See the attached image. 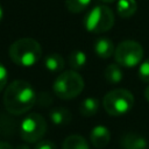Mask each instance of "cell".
Listing matches in <instances>:
<instances>
[{
  "label": "cell",
  "instance_id": "cell-10",
  "mask_svg": "<svg viewBox=\"0 0 149 149\" xmlns=\"http://www.w3.org/2000/svg\"><path fill=\"white\" fill-rule=\"evenodd\" d=\"M115 47L111 38L101 37L98 38L94 43V52L100 58H109L112 55H114Z\"/></svg>",
  "mask_w": 149,
  "mask_h": 149
},
{
  "label": "cell",
  "instance_id": "cell-8",
  "mask_svg": "<svg viewBox=\"0 0 149 149\" xmlns=\"http://www.w3.org/2000/svg\"><path fill=\"white\" fill-rule=\"evenodd\" d=\"M90 140H91V143H92L95 148H98V149L105 148V147L109 143V140H111L109 129L106 128V127L102 126V125L95 126V127L91 130Z\"/></svg>",
  "mask_w": 149,
  "mask_h": 149
},
{
  "label": "cell",
  "instance_id": "cell-27",
  "mask_svg": "<svg viewBox=\"0 0 149 149\" xmlns=\"http://www.w3.org/2000/svg\"><path fill=\"white\" fill-rule=\"evenodd\" d=\"M102 2H106V3H112V2H114L115 0H101Z\"/></svg>",
  "mask_w": 149,
  "mask_h": 149
},
{
  "label": "cell",
  "instance_id": "cell-22",
  "mask_svg": "<svg viewBox=\"0 0 149 149\" xmlns=\"http://www.w3.org/2000/svg\"><path fill=\"white\" fill-rule=\"evenodd\" d=\"M36 100H37V104H38L40 106H49V105L52 102V99H51V98L48 95V93H45V92L41 93L38 98L36 97Z\"/></svg>",
  "mask_w": 149,
  "mask_h": 149
},
{
  "label": "cell",
  "instance_id": "cell-25",
  "mask_svg": "<svg viewBox=\"0 0 149 149\" xmlns=\"http://www.w3.org/2000/svg\"><path fill=\"white\" fill-rule=\"evenodd\" d=\"M144 98L147 99V101H149V86L144 90Z\"/></svg>",
  "mask_w": 149,
  "mask_h": 149
},
{
  "label": "cell",
  "instance_id": "cell-17",
  "mask_svg": "<svg viewBox=\"0 0 149 149\" xmlns=\"http://www.w3.org/2000/svg\"><path fill=\"white\" fill-rule=\"evenodd\" d=\"M69 64L72 70H80L86 64V54L81 50H73L69 55Z\"/></svg>",
  "mask_w": 149,
  "mask_h": 149
},
{
  "label": "cell",
  "instance_id": "cell-19",
  "mask_svg": "<svg viewBox=\"0 0 149 149\" xmlns=\"http://www.w3.org/2000/svg\"><path fill=\"white\" fill-rule=\"evenodd\" d=\"M139 78L144 83H149V58L141 63L139 68Z\"/></svg>",
  "mask_w": 149,
  "mask_h": 149
},
{
  "label": "cell",
  "instance_id": "cell-16",
  "mask_svg": "<svg viewBox=\"0 0 149 149\" xmlns=\"http://www.w3.org/2000/svg\"><path fill=\"white\" fill-rule=\"evenodd\" d=\"M105 78L111 84L120 83L123 78V73H122V70H121L120 65L118 63L116 64H109L105 69Z\"/></svg>",
  "mask_w": 149,
  "mask_h": 149
},
{
  "label": "cell",
  "instance_id": "cell-3",
  "mask_svg": "<svg viewBox=\"0 0 149 149\" xmlns=\"http://www.w3.org/2000/svg\"><path fill=\"white\" fill-rule=\"evenodd\" d=\"M52 90L54 93L63 100L74 99L84 90V79L74 70L63 71L55 79Z\"/></svg>",
  "mask_w": 149,
  "mask_h": 149
},
{
  "label": "cell",
  "instance_id": "cell-11",
  "mask_svg": "<svg viewBox=\"0 0 149 149\" xmlns=\"http://www.w3.org/2000/svg\"><path fill=\"white\" fill-rule=\"evenodd\" d=\"M49 116H50V120L52 121V123L56 125V126H65L72 119L71 112L65 107H55V108H52L49 113Z\"/></svg>",
  "mask_w": 149,
  "mask_h": 149
},
{
  "label": "cell",
  "instance_id": "cell-26",
  "mask_svg": "<svg viewBox=\"0 0 149 149\" xmlns=\"http://www.w3.org/2000/svg\"><path fill=\"white\" fill-rule=\"evenodd\" d=\"M2 19H3V8H2V6L0 5V22L2 21Z\"/></svg>",
  "mask_w": 149,
  "mask_h": 149
},
{
  "label": "cell",
  "instance_id": "cell-12",
  "mask_svg": "<svg viewBox=\"0 0 149 149\" xmlns=\"http://www.w3.org/2000/svg\"><path fill=\"white\" fill-rule=\"evenodd\" d=\"M98 111H99V100L94 97L85 98L79 105V113L85 118L93 116Z\"/></svg>",
  "mask_w": 149,
  "mask_h": 149
},
{
  "label": "cell",
  "instance_id": "cell-4",
  "mask_svg": "<svg viewBox=\"0 0 149 149\" xmlns=\"http://www.w3.org/2000/svg\"><path fill=\"white\" fill-rule=\"evenodd\" d=\"M102 105L111 116H122L133 108L134 97L126 88L112 90L104 97Z\"/></svg>",
  "mask_w": 149,
  "mask_h": 149
},
{
  "label": "cell",
  "instance_id": "cell-6",
  "mask_svg": "<svg viewBox=\"0 0 149 149\" xmlns=\"http://www.w3.org/2000/svg\"><path fill=\"white\" fill-rule=\"evenodd\" d=\"M47 121L38 113H30L23 118L20 125L21 139L27 143L38 142L47 132Z\"/></svg>",
  "mask_w": 149,
  "mask_h": 149
},
{
  "label": "cell",
  "instance_id": "cell-15",
  "mask_svg": "<svg viewBox=\"0 0 149 149\" xmlns=\"http://www.w3.org/2000/svg\"><path fill=\"white\" fill-rule=\"evenodd\" d=\"M44 66L50 72H59L64 69V58L57 52L50 54L44 59Z\"/></svg>",
  "mask_w": 149,
  "mask_h": 149
},
{
  "label": "cell",
  "instance_id": "cell-1",
  "mask_svg": "<svg viewBox=\"0 0 149 149\" xmlns=\"http://www.w3.org/2000/svg\"><path fill=\"white\" fill-rule=\"evenodd\" d=\"M36 102V94L33 86L26 80H14L5 90L3 105L12 115L27 113Z\"/></svg>",
  "mask_w": 149,
  "mask_h": 149
},
{
  "label": "cell",
  "instance_id": "cell-21",
  "mask_svg": "<svg viewBox=\"0 0 149 149\" xmlns=\"http://www.w3.org/2000/svg\"><path fill=\"white\" fill-rule=\"evenodd\" d=\"M7 78H8V73H7V69L5 68V65L2 63H0V92L3 90V87L7 84Z\"/></svg>",
  "mask_w": 149,
  "mask_h": 149
},
{
  "label": "cell",
  "instance_id": "cell-23",
  "mask_svg": "<svg viewBox=\"0 0 149 149\" xmlns=\"http://www.w3.org/2000/svg\"><path fill=\"white\" fill-rule=\"evenodd\" d=\"M0 149H13V147H12L8 142L0 141Z\"/></svg>",
  "mask_w": 149,
  "mask_h": 149
},
{
  "label": "cell",
  "instance_id": "cell-2",
  "mask_svg": "<svg viewBox=\"0 0 149 149\" xmlns=\"http://www.w3.org/2000/svg\"><path fill=\"white\" fill-rule=\"evenodd\" d=\"M8 54L15 64L19 66L28 68L35 65L41 59L42 47L34 38H19L10 44Z\"/></svg>",
  "mask_w": 149,
  "mask_h": 149
},
{
  "label": "cell",
  "instance_id": "cell-14",
  "mask_svg": "<svg viewBox=\"0 0 149 149\" xmlns=\"http://www.w3.org/2000/svg\"><path fill=\"white\" fill-rule=\"evenodd\" d=\"M63 149H90L87 141L79 134L69 135L62 146Z\"/></svg>",
  "mask_w": 149,
  "mask_h": 149
},
{
  "label": "cell",
  "instance_id": "cell-18",
  "mask_svg": "<svg viewBox=\"0 0 149 149\" xmlns=\"http://www.w3.org/2000/svg\"><path fill=\"white\" fill-rule=\"evenodd\" d=\"M91 0H65L66 9L73 14L80 13L84 9H86L90 5Z\"/></svg>",
  "mask_w": 149,
  "mask_h": 149
},
{
  "label": "cell",
  "instance_id": "cell-9",
  "mask_svg": "<svg viewBox=\"0 0 149 149\" xmlns=\"http://www.w3.org/2000/svg\"><path fill=\"white\" fill-rule=\"evenodd\" d=\"M121 147L123 149H148L147 140L136 133H127L121 137Z\"/></svg>",
  "mask_w": 149,
  "mask_h": 149
},
{
  "label": "cell",
  "instance_id": "cell-20",
  "mask_svg": "<svg viewBox=\"0 0 149 149\" xmlns=\"http://www.w3.org/2000/svg\"><path fill=\"white\" fill-rule=\"evenodd\" d=\"M34 149H57L56 144L51 141L48 140H40L38 142H36Z\"/></svg>",
  "mask_w": 149,
  "mask_h": 149
},
{
  "label": "cell",
  "instance_id": "cell-7",
  "mask_svg": "<svg viewBox=\"0 0 149 149\" xmlns=\"http://www.w3.org/2000/svg\"><path fill=\"white\" fill-rule=\"evenodd\" d=\"M114 58L119 65L125 68H133L141 63L143 58V48L136 41H122L115 48Z\"/></svg>",
  "mask_w": 149,
  "mask_h": 149
},
{
  "label": "cell",
  "instance_id": "cell-24",
  "mask_svg": "<svg viewBox=\"0 0 149 149\" xmlns=\"http://www.w3.org/2000/svg\"><path fill=\"white\" fill-rule=\"evenodd\" d=\"M14 149H30V147L28 144H17Z\"/></svg>",
  "mask_w": 149,
  "mask_h": 149
},
{
  "label": "cell",
  "instance_id": "cell-5",
  "mask_svg": "<svg viewBox=\"0 0 149 149\" xmlns=\"http://www.w3.org/2000/svg\"><path fill=\"white\" fill-rule=\"evenodd\" d=\"M114 13L105 5L93 7L84 19L85 29L93 34H101L114 26Z\"/></svg>",
  "mask_w": 149,
  "mask_h": 149
},
{
  "label": "cell",
  "instance_id": "cell-13",
  "mask_svg": "<svg viewBox=\"0 0 149 149\" xmlns=\"http://www.w3.org/2000/svg\"><path fill=\"white\" fill-rule=\"evenodd\" d=\"M137 3L135 0H119L116 5V12L120 17H130L135 14Z\"/></svg>",
  "mask_w": 149,
  "mask_h": 149
}]
</instances>
